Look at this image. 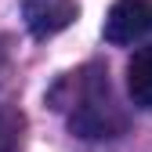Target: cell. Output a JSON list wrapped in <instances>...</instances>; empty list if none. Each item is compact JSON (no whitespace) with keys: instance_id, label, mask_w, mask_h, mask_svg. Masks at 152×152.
I'll use <instances>...</instances> for the list:
<instances>
[{"instance_id":"2","label":"cell","mask_w":152,"mask_h":152,"mask_svg":"<svg viewBox=\"0 0 152 152\" xmlns=\"http://www.w3.org/2000/svg\"><path fill=\"white\" fill-rule=\"evenodd\" d=\"M145 29H152V11H148V0H116L105 15V40L109 44H134L138 36H145Z\"/></svg>"},{"instance_id":"3","label":"cell","mask_w":152,"mask_h":152,"mask_svg":"<svg viewBox=\"0 0 152 152\" xmlns=\"http://www.w3.org/2000/svg\"><path fill=\"white\" fill-rule=\"evenodd\" d=\"M22 15H26V26L33 36H54L62 33L76 15H80V4L76 0H26L22 4Z\"/></svg>"},{"instance_id":"1","label":"cell","mask_w":152,"mask_h":152,"mask_svg":"<svg viewBox=\"0 0 152 152\" xmlns=\"http://www.w3.org/2000/svg\"><path fill=\"white\" fill-rule=\"evenodd\" d=\"M120 116L112 112V102H109V83H94V91H87L80 105L72 112V130L80 138H112L120 130Z\"/></svg>"},{"instance_id":"4","label":"cell","mask_w":152,"mask_h":152,"mask_svg":"<svg viewBox=\"0 0 152 152\" xmlns=\"http://www.w3.org/2000/svg\"><path fill=\"white\" fill-rule=\"evenodd\" d=\"M127 94L138 109L152 112V47L134 51V58L127 62Z\"/></svg>"}]
</instances>
